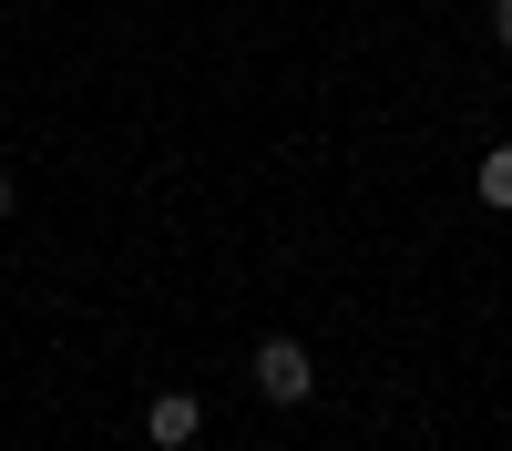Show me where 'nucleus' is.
<instances>
[{
	"instance_id": "20e7f679",
	"label": "nucleus",
	"mask_w": 512,
	"mask_h": 451,
	"mask_svg": "<svg viewBox=\"0 0 512 451\" xmlns=\"http://www.w3.org/2000/svg\"><path fill=\"white\" fill-rule=\"evenodd\" d=\"M492 41H502V52H512V0H492Z\"/></svg>"
},
{
	"instance_id": "39448f33",
	"label": "nucleus",
	"mask_w": 512,
	"mask_h": 451,
	"mask_svg": "<svg viewBox=\"0 0 512 451\" xmlns=\"http://www.w3.org/2000/svg\"><path fill=\"white\" fill-rule=\"evenodd\" d=\"M0 216H11V185H0Z\"/></svg>"
},
{
	"instance_id": "f03ea898",
	"label": "nucleus",
	"mask_w": 512,
	"mask_h": 451,
	"mask_svg": "<svg viewBox=\"0 0 512 451\" xmlns=\"http://www.w3.org/2000/svg\"><path fill=\"white\" fill-rule=\"evenodd\" d=\"M144 431H154V451H185V441L205 431V400H195V390H154V410H144Z\"/></svg>"
},
{
	"instance_id": "7ed1b4c3",
	"label": "nucleus",
	"mask_w": 512,
	"mask_h": 451,
	"mask_svg": "<svg viewBox=\"0 0 512 451\" xmlns=\"http://www.w3.org/2000/svg\"><path fill=\"white\" fill-rule=\"evenodd\" d=\"M482 205H492V216H512V144L482 154Z\"/></svg>"
},
{
	"instance_id": "f257e3e1",
	"label": "nucleus",
	"mask_w": 512,
	"mask_h": 451,
	"mask_svg": "<svg viewBox=\"0 0 512 451\" xmlns=\"http://www.w3.org/2000/svg\"><path fill=\"white\" fill-rule=\"evenodd\" d=\"M246 369H256V390H267L277 410H297V400L318 390V359L297 349V339H256V359H246Z\"/></svg>"
}]
</instances>
